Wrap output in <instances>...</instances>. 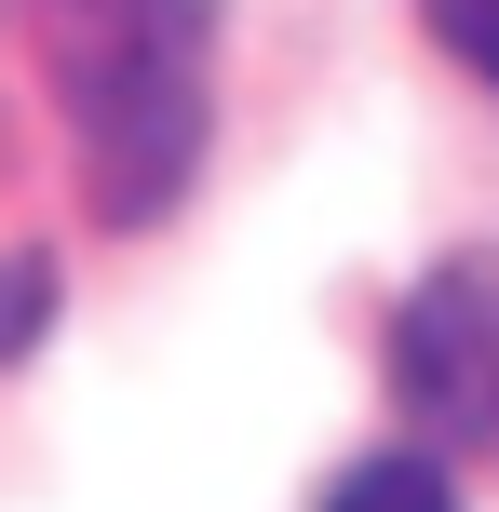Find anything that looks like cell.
<instances>
[{
  "label": "cell",
  "instance_id": "obj_1",
  "mask_svg": "<svg viewBox=\"0 0 499 512\" xmlns=\"http://www.w3.org/2000/svg\"><path fill=\"white\" fill-rule=\"evenodd\" d=\"M95 230H162L216 149V0H27Z\"/></svg>",
  "mask_w": 499,
  "mask_h": 512
},
{
  "label": "cell",
  "instance_id": "obj_2",
  "mask_svg": "<svg viewBox=\"0 0 499 512\" xmlns=\"http://www.w3.org/2000/svg\"><path fill=\"white\" fill-rule=\"evenodd\" d=\"M378 378L419 418V445L499 459V243H459L405 283L392 337H378Z\"/></svg>",
  "mask_w": 499,
  "mask_h": 512
},
{
  "label": "cell",
  "instance_id": "obj_3",
  "mask_svg": "<svg viewBox=\"0 0 499 512\" xmlns=\"http://www.w3.org/2000/svg\"><path fill=\"white\" fill-rule=\"evenodd\" d=\"M311 512H459V472L446 445H365L351 472H324Z\"/></svg>",
  "mask_w": 499,
  "mask_h": 512
},
{
  "label": "cell",
  "instance_id": "obj_4",
  "mask_svg": "<svg viewBox=\"0 0 499 512\" xmlns=\"http://www.w3.org/2000/svg\"><path fill=\"white\" fill-rule=\"evenodd\" d=\"M41 324H54V270H41V256H0V364H27Z\"/></svg>",
  "mask_w": 499,
  "mask_h": 512
},
{
  "label": "cell",
  "instance_id": "obj_5",
  "mask_svg": "<svg viewBox=\"0 0 499 512\" xmlns=\"http://www.w3.org/2000/svg\"><path fill=\"white\" fill-rule=\"evenodd\" d=\"M419 27H432L473 81H499V0H419Z\"/></svg>",
  "mask_w": 499,
  "mask_h": 512
}]
</instances>
